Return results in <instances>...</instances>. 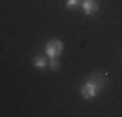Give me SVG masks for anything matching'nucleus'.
Listing matches in <instances>:
<instances>
[{
    "mask_svg": "<svg viewBox=\"0 0 122 117\" xmlns=\"http://www.w3.org/2000/svg\"><path fill=\"white\" fill-rule=\"evenodd\" d=\"M104 85H106V81H104L103 75L93 73V75L83 83V86H81V96H83L85 99H93V98L98 96V93L104 88Z\"/></svg>",
    "mask_w": 122,
    "mask_h": 117,
    "instance_id": "f257e3e1",
    "label": "nucleus"
},
{
    "mask_svg": "<svg viewBox=\"0 0 122 117\" xmlns=\"http://www.w3.org/2000/svg\"><path fill=\"white\" fill-rule=\"evenodd\" d=\"M64 52V42L60 39H52L46 44V55L49 58H59Z\"/></svg>",
    "mask_w": 122,
    "mask_h": 117,
    "instance_id": "f03ea898",
    "label": "nucleus"
},
{
    "mask_svg": "<svg viewBox=\"0 0 122 117\" xmlns=\"http://www.w3.org/2000/svg\"><path fill=\"white\" fill-rule=\"evenodd\" d=\"M81 8H83V13L85 15H93L98 11V2L96 0H83V3H81Z\"/></svg>",
    "mask_w": 122,
    "mask_h": 117,
    "instance_id": "7ed1b4c3",
    "label": "nucleus"
},
{
    "mask_svg": "<svg viewBox=\"0 0 122 117\" xmlns=\"http://www.w3.org/2000/svg\"><path fill=\"white\" fill-rule=\"evenodd\" d=\"M78 0H67V8H75V7H78Z\"/></svg>",
    "mask_w": 122,
    "mask_h": 117,
    "instance_id": "423d86ee",
    "label": "nucleus"
},
{
    "mask_svg": "<svg viewBox=\"0 0 122 117\" xmlns=\"http://www.w3.org/2000/svg\"><path fill=\"white\" fill-rule=\"evenodd\" d=\"M49 68L51 70H57L59 68V58H49Z\"/></svg>",
    "mask_w": 122,
    "mask_h": 117,
    "instance_id": "39448f33",
    "label": "nucleus"
},
{
    "mask_svg": "<svg viewBox=\"0 0 122 117\" xmlns=\"http://www.w3.org/2000/svg\"><path fill=\"white\" fill-rule=\"evenodd\" d=\"M33 65L36 68H47L49 67V60L46 57H42V55H38V57L33 58Z\"/></svg>",
    "mask_w": 122,
    "mask_h": 117,
    "instance_id": "20e7f679",
    "label": "nucleus"
}]
</instances>
